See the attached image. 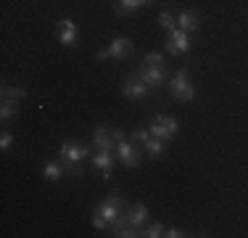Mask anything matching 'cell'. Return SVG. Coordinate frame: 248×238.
Segmentation results:
<instances>
[{
    "instance_id": "obj_17",
    "label": "cell",
    "mask_w": 248,
    "mask_h": 238,
    "mask_svg": "<svg viewBox=\"0 0 248 238\" xmlns=\"http://www.w3.org/2000/svg\"><path fill=\"white\" fill-rule=\"evenodd\" d=\"M16 114H19V101L3 98V106H0V119H3V122H11Z\"/></svg>"
},
{
    "instance_id": "obj_3",
    "label": "cell",
    "mask_w": 248,
    "mask_h": 238,
    "mask_svg": "<svg viewBox=\"0 0 248 238\" xmlns=\"http://www.w3.org/2000/svg\"><path fill=\"white\" fill-rule=\"evenodd\" d=\"M87 153H90V148L82 146V143H74V140H66V143H61V146H58V156H61V162L66 164L74 175L79 172V170H77V164H79Z\"/></svg>"
},
{
    "instance_id": "obj_5",
    "label": "cell",
    "mask_w": 248,
    "mask_h": 238,
    "mask_svg": "<svg viewBox=\"0 0 248 238\" xmlns=\"http://www.w3.org/2000/svg\"><path fill=\"white\" fill-rule=\"evenodd\" d=\"M132 56V43H129V37H114L108 43L106 51L98 53V61H106V58H116V61H122V58H129Z\"/></svg>"
},
{
    "instance_id": "obj_10",
    "label": "cell",
    "mask_w": 248,
    "mask_h": 238,
    "mask_svg": "<svg viewBox=\"0 0 248 238\" xmlns=\"http://www.w3.org/2000/svg\"><path fill=\"white\" fill-rule=\"evenodd\" d=\"M116 156H119V162L124 167H138V162H140L138 146H135V143H127V138L116 143Z\"/></svg>"
},
{
    "instance_id": "obj_1",
    "label": "cell",
    "mask_w": 248,
    "mask_h": 238,
    "mask_svg": "<svg viewBox=\"0 0 248 238\" xmlns=\"http://www.w3.org/2000/svg\"><path fill=\"white\" fill-rule=\"evenodd\" d=\"M122 196H108V199H103L98 204L95 214H93V225H95L98 230H106V228H114L116 220L122 217Z\"/></svg>"
},
{
    "instance_id": "obj_21",
    "label": "cell",
    "mask_w": 248,
    "mask_h": 238,
    "mask_svg": "<svg viewBox=\"0 0 248 238\" xmlns=\"http://www.w3.org/2000/svg\"><path fill=\"white\" fill-rule=\"evenodd\" d=\"M143 64H145V67H161V64H164V53H158V51L145 53V56H143Z\"/></svg>"
},
{
    "instance_id": "obj_20",
    "label": "cell",
    "mask_w": 248,
    "mask_h": 238,
    "mask_svg": "<svg viewBox=\"0 0 248 238\" xmlns=\"http://www.w3.org/2000/svg\"><path fill=\"white\" fill-rule=\"evenodd\" d=\"M3 98H11V101H24L27 98V90L24 87H3Z\"/></svg>"
},
{
    "instance_id": "obj_19",
    "label": "cell",
    "mask_w": 248,
    "mask_h": 238,
    "mask_svg": "<svg viewBox=\"0 0 248 238\" xmlns=\"http://www.w3.org/2000/svg\"><path fill=\"white\" fill-rule=\"evenodd\" d=\"M174 24H177V16H174V14H169V11H161V14H158V27H161V29L172 32Z\"/></svg>"
},
{
    "instance_id": "obj_12",
    "label": "cell",
    "mask_w": 248,
    "mask_h": 238,
    "mask_svg": "<svg viewBox=\"0 0 248 238\" xmlns=\"http://www.w3.org/2000/svg\"><path fill=\"white\" fill-rule=\"evenodd\" d=\"M93 167L103 175V180H108V177H111V167H114V156H111V151H98L95 156H93Z\"/></svg>"
},
{
    "instance_id": "obj_18",
    "label": "cell",
    "mask_w": 248,
    "mask_h": 238,
    "mask_svg": "<svg viewBox=\"0 0 248 238\" xmlns=\"http://www.w3.org/2000/svg\"><path fill=\"white\" fill-rule=\"evenodd\" d=\"M43 177L45 180H61L63 177V164H58V162H45V167H43Z\"/></svg>"
},
{
    "instance_id": "obj_27",
    "label": "cell",
    "mask_w": 248,
    "mask_h": 238,
    "mask_svg": "<svg viewBox=\"0 0 248 238\" xmlns=\"http://www.w3.org/2000/svg\"><path fill=\"white\" fill-rule=\"evenodd\" d=\"M143 3H145V5H151V3H153V0H143Z\"/></svg>"
},
{
    "instance_id": "obj_11",
    "label": "cell",
    "mask_w": 248,
    "mask_h": 238,
    "mask_svg": "<svg viewBox=\"0 0 248 238\" xmlns=\"http://www.w3.org/2000/svg\"><path fill=\"white\" fill-rule=\"evenodd\" d=\"M93 148H98V151H114L116 140L111 138V133L106 127H95V135H93Z\"/></svg>"
},
{
    "instance_id": "obj_13",
    "label": "cell",
    "mask_w": 248,
    "mask_h": 238,
    "mask_svg": "<svg viewBox=\"0 0 248 238\" xmlns=\"http://www.w3.org/2000/svg\"><path fill=\"white\" fill-rule=\"evenodd\" d=\"M177 27L185 29V32H196V29L201 27L198 14H196V11H182V14L177 16Z\"/></svg>"
},
{
    "instance_id": "obj_24",
    "label": "cell",
    "mask_w": 248,
    "mask_h": 238,
    "mask_svg": "<svg viewBox=\"0 0 248 238\" xmlns=\"http://www.w3.org/2000/svg\"><path fill=\"white\" fill-rule=\"evenodd\" d=\"M11 143H14V135H11V133H3V135H0V148H3V151H8Z\"/></svg>"
},
{
    "instance_id": "obj_4",
    "label": "cell",
    "mask_w": 248,
    "mask_h": 238,
    "mask_svg": "<svg viewBox=\"0 0 248 238\" xmlns=\"http://www.w3.org/2000/svg\"><path fill=\"white\" fill-rule=\"evenodd\" d=\"M177 127H180V122H177L174 117H169V114L156 117V119H153V122L148 124L151 135H153V138H161V140L174 138V135H177Z\"/></svg>"
},
{
    "instance_id": "obj_7",
    "label": "cell",
    "mask_w": 248,
    "mask_h": 238,
    "mask_svg": "<svg viewBox=\"0 0 248 238\" xmlns=\"http://www.w3.org/2000/svg\"><path fill=\"white\" fill-rule=\"evenodd\" d=\"M56 34H58V43L72 48L77 43V34H79V29H77V24L72 19H58L56 24Z\"/></svg>"
},
{
    "instance_id": "obj_2",
    "label": "cell",
    "mask_w": 248,
    "mask_h": 238,
    "mask_svg": "<svg viewBox=\"0 0 248 238\" xmlns=\"http://www.w3.org/2000/svg\"><path fill=\"white\" fill-rule=\"evenodd\" d=\"M169 93H172L177 101H182V103H190V101H196V87H193V82H190L187 69H180V71L172 77V82H169Z\"/></svg>"
},
{
    "instance_id": "obj_9",
    "label": "cell",
    "mask_w": 248,
    "mask_h": 238,
    "mask_svg": "<svg viewBox=\"0 0 248 238\" xmlns=\"http://www.w3.org/2000/svg\"><path fill=\"white\" fill-rule=\"evenodd\" d=\"M138 77L151 87V90H156V87H161L164 80H167V69H164V67H143Z\"/></svg>"
},
{
    "instance_id": "obj_14",
    "label": "cell",
    "mask_w": 248,
    "mask_h": 238,
    "mask_svg": "<svg viewBox=\"0 0 248 238\" xmlns=\"http://www.w3.org/2000/svg\"><path fill=\"white\" fill-rule=\"evenodd\" d=\"M127 220H129L132 228H143V222L148 220V206H145V204H135L132 209L127 212Z\"/></svg>"
},
{
    "instance_id": "obj_15",
    "label": "cell",
    "mask_w": 248,
    "mask_h": 238,
    "mask_svg": "<svg viewBox=\"0 0 248 238\" xmlns=\"http://www.w3.org/2000/svg\"><path fill=\"white\" fill-rule=\"evenodd\" d=\"M143 0H114V11L116 14H122V16H127V14H132V11H138V8H143Z\"/></svg>"
},
{
    "instance_id": "obj_8",
    "label": "cell",
    "mask_w": 248,
    "mask_h": 238,
    "mask_svg": "<svg viewBox=\"0 0 248 238\" xmlns=\"http://www.w3.org/2000/svg\"><path fill=\"white\" fill-rule=\"evenodd\" d=\"M148 93H151V87L145 85V82L140 80V77H129V80L122 85V95H124V98H132V101L145 98Z\"/></svg>"
},
{
    "instance_id": "obj_26",
    "label": "cell",
    "mask_w": 248,
    "mask_h": 238,
    "mask_svg": "<svg viewBox=\"0 0 248 238\" xmlns=\"http://www.w3.org/2000/svg\"><path fill=\"white\" fill-rule=\"evenodd\" d=\"M111 138L119 143V140H124V133H122V130H114V133H111Z\"/></svg>"
},
{
    "instance_id": "obj_22",
    "label": "cell",
    "mask_w": 248,
    "mask_h": 238,
    "mask_svg": "<svg viewBox=\"0 0 248 238\" xmlns=\"http://www.w3.org/2000/svg\"><path fill=\"white\" fill-rule=\"evenodd\" d=\"M151 140V130H135V133H132V143H135V146H145V143H148Z\"/></svg>"
},
{
    "instance_id": "obj_23",
    "label": "cell",
    "mask_w": 248,
    "mask_h": 238,
    "mask_svg": "<svg viewBox=\"0 0 248 238\" xmlns=\"http://www.w3.org/2000/svg\"><path fill=\"white\" fill-rule=\"evenodd\" d=\"M143 236H145V238H158V236H164V225H161V222L148 225V228L143 230Z\"/></svg>"
},
{
    "instance_id": "obj_25",
    "label": "cell",
    "mask_w": 248,
    "mask_h": 238,
    "mask_svg": "<svg viewBox=\"0 0 248 238\" xmlns=\"http://www.w3.org/2000/svg\"><path fill=\"white\" fill-rule=\"evenodd\" d=\"M164 236H167V238H182L185 233H182L180 228H167V230H164Z\"/></svg>"
},
{
    "instance_id": "obj_6",
    "label": "cell",
    "mask_w": 248,
    "mask_h": 238,
    "mask_svg": "<svg viewBox=\"0 0 248 238\" xmlns=\"http://www.w3.org/2000/svg\"><path fill=\"white\" fill-rule=\"evenodd\" d=\"M190 32H185V29L174 27L172 32H169V43H167V53H172V56H177V53H190Z\"/></svg>"
},
{
    "instance_id": "obj_16",
    "label": "cell",
    "mask_w": 248,
    "mask_h": 238,
    "mask_svg": "<svg viewBox=\"0 0 248 238\" xmlns=\"http://www.w3.org/2000/svg\"><path fill=\"white\" fill-rule=\"evenodd\" d=\"M143 148H145V153H148L151 159H158V156H164V153H167V146H164V140H161V138H153V135H151V140L145 143Z\"/></svg>"
}]
</instances>
